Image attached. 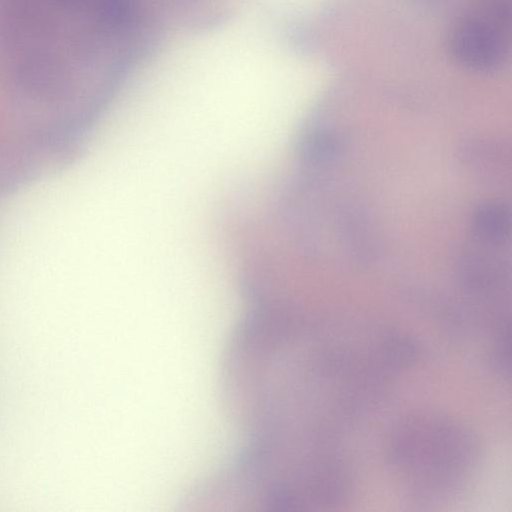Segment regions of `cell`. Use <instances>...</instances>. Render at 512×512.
Listing matches in <instances>:
<instances>
[{
	"label": "cell",
	"mask_w": 512,
	"mask_h": 512,
	"mask_svg": "<svg viewBox=\"0 0 512 512\" xmlns=\"http://www.w3.org/2000/svg\"><path fill=\"white\" fill-rule=\"evenodd\" d=\"M393 464L422 480H454L473 461L476 447L470 434L439 416L409 418L400 424L390 445Z\"/></svg>",
	"instance_id": "obj_1"
},
{
	"label": "cell",
	"mask_w": 512,
	"mask_h": 512,
	"mask_svg": "<svg viewBox=\"0 0 512 512\" xmlns=\"http://www.w3.org/2000/svg\"><path fill=\"white\" fill-rule=\"evenodd\" d=\"M482 13L468 15L455 27L451 49L464 65L490 70L501 65L508 49L509 7L504 0H493Z\"/></svg>",
	"instance_id": "obj_2"
}]
</instances>
